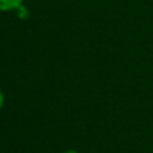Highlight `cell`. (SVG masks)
I'll return each mask as SVG.
<instances>
[{
  "mask_svg": "<svg viewBox=\"0 0 153 153\" xmlns=\"http://www.w3.org/2000/svg\"><path fill=\"white\" fill-rule=\"evenodd\" d=\"M23 0H0V11H12L18 10L22 5Z\"/></svg>",
  "mask_w": 153,
  "mask_h": 153,
  "instance_id": "cell-1",
  "label": "cell"
},
{
  "mask_svg": "<svg viewBox=\"0 0 153 153\" xmlns=\"http://www.w3.org/2000/svg\"><path fill=\"white\" fill-rule=\"evenodd\" d=\"M16 11H18V16L20 19H26L27 16H28V12H27V10L23 7V5H20V7H19Z\"/></svg>",
  "mask_w": 153,
  "mask_h": 153,
  "instance_id": "cell-2",
  "label": "cell"
},
{
  "mask_svg": "<svg viewBox=\"0 0 153 153\" xmlns=\"http://www.w3.org/2000/svg\"><path fill=\"white\" fill-rule=\"evenodd\" d=\"M3 103H4V97H3V94H1V93H0V109H1Z\"/></svg>",
  "mask_w": 153,
  "mask_h": 153,
  "instance_id": "cell-3",
  "label": "cell"
},
{
  "mask_svg": "<svg viewBox=\"0 0 153 153\" xmlns=\"http://www.w3.org/2000/svg\"><path fill=\"white\" fill-rule=\"evenodd\" d=\"M65 153H76V152H75V151H66Z\"/></svg>",
  "mask_w": 153,
  "mask_h": 153,
  "instance_id": "cell-4",
  "label": "cell"
}]
</instances>
